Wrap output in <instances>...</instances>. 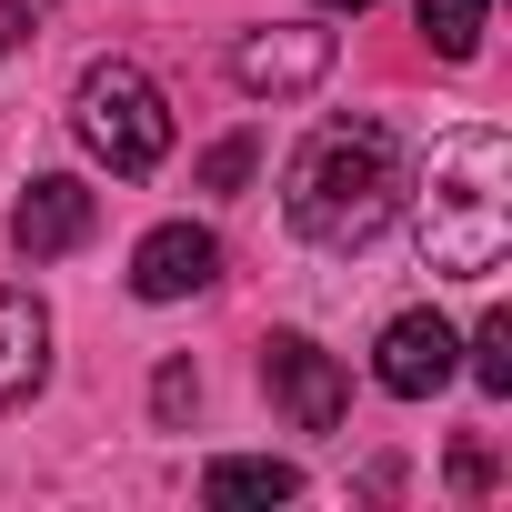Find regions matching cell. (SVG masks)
<instances>
[{"label":"cell","instance_id":"cell-15","mask_svg":"<svg viewBox=\"0 0 512 512\" xmlns=\"http://www.w3.org/2000/svg\"><path fill=\"white\" fill-rule=\"evenodd\" d=\"M322 11H372V0H322Z\"/></svg>","mask_w":512,"mask_h":512},{"label":"cell","instance_id":"cell-14","mask_svg":"<svg viewBox=\"0 0 512 512\" xmlns=\"http://www.w3.org/2000/svg\"><path fill=\"white\" fill-rule=\"evenodd\" d=\"M191 402H201V372H191V362H161V382H151V412H161V422H181Z\"/></svg>","mask_w":512,"mask_h":512},{"label":"cell","instance_id":"cell-5","mask_svg":"<svg viewBox=\"0 0 512 512\" xmlns=\"http://www.w3.org/2000/svg\"><path fill=\"white\" fill-rule=\"evenodd\" d=\"M452 372H462V342H452V322H442V312H402V322H382L372 382H382L392 402H432Z\"/></svg>","mask_w":512,"mask_h":512},{"label":"cell","instance_id":"cell-6","mask_svg":"<svg viewBox=\"0 0 512 512\" xmlns=\"http://www.w3.org/2000/svg\"><path fill=\"white\" fill-rule=\"evenodd\" d=\"M322 71H332V31H312V21H272V31H251V41L231 51V81H241L251 101L312 91Z\"/></svg>","mask_w":512,"mask_h":512},{"label":"cell","instance_id":"cell-8","mask_svg":"<svg viewBox=\"0 0 512 512\" xmlns=\"http://www.w3.org/2000/svg\"><path fill=\"white\" fill-rule=\"evenodd\" d=\"M91 221H101V191H91V181H71V171H51V181H31V191H21L11 241L31 251V262H61V251H81V241H91Z\"/></svg>","mask_w":512,"mask_h":512},{"label":"cell","instance_id":"cell-2","mask_svg":"<svg viewBox=\"0 0 512 512\" xmlns=\"http://www.w3.org/2000/svg\"><path fill=\"white\" fill-rule=\"evenodd\" d=\"M512 251V141L502 131H452L432 151V181H422V262L452 272V282H492Z\"/></svg>","mask_w":512,"mask_h":512},{"label":"cell","instance_id":"cell-10","mask_svg":"<svg viewBox=\"0 0 512 512\" xmlns=\"http://www.w3.org/2000/svg\"><path fill=\"white\" fill-rule=\"evenodd\" d=\"M201 492H211V502H292L302 472H292V462H262V452H231V462L201 472Z\"/></svg>","mask_w":512,"mask_h":512},{"label":"cell","instance_id":"cell-1","mask_svg":"<svg viewBox=\"0 0 512 512\" xmlns=\"http://www.w3.org/2000/svg\"><path fill=\"white\" fill-rule=\"evenodd\" d=\"M402 191H412V171H402V141L382 121H322L282 171V221L312 251H362L392 231Z\"/></svg>","mask_w":512,"mask_h":512},{"label":"cell","instance_id":"cell-12","mask_svg":"<svg viewBox=\"0 0 512 512\" xmlns=\"http://www.w3.org/2000/svg\"><path fill=\"white\" fill-rule=\"evenodd\" d=\"M472 382L502 402L512 392V312H482V332H472Z\"/></svg>","mask_w":512,"mask_h":512},{"label":"cell","instance_id":"cell-13","mask_svg":"<svg viewBox=\"0 0 512 512\" xmlns=\"http://www.w3.org/2000/svg\"><path fill=\"white\" fill-rule=\"evenodd\" d=\"M251 171H262V141H251V131H231V141L201 151V191H241Z\"/></svg>","mask_w":512,"mask_h":512},{"label":"cell","instance_id":"cell-3","mask_svg":"<svg viewBox=\"0 0 512 512\" xmlns=\"http://www.w3.org/2000/svg\"><path fill=\"white\" fill-rule=\"evenodd\" d=\"M71 121H81V141H91L121 181H141V171L171 161V101H161L151 71H131V61H91L81 91H71Z\"/></svg>","mask_w":512,"mask_h":512},{"label":"cell","instance_id":"cell-11","mask_svg":"<svg viewBox=\"0 0 512 512\" xmlns=\"http://www.w3.org/2000/svg\"><path fill=\"white\" fill-rule=\"evenodd\" d=\"M412 21H422V41H432L442 61H472V51H482V21H492V0H422Z\"/></svg>","mask_w":512,"mask_h":512},{"label":"cell","instance_id":"cell-7","mask_svg":"<svg viewBox=\"0 0 512 512\" xmlns=\"http://www.w3.org/2000/svg\"><path fill=\"white\" fill-rule=\"evenodd\" d=\"M211 272H221V241L201 221H161L131 251V292L141 302H191V292H211Z\"/></svg>","mask_w":512,"mask_h":512},{"label":"cell","instance_id":"cell-9","mask_svg":"<svg viewBox=\"0 0 512 512\" xmlns=\"http://www.w3.org/2000/svg\"><path fill=\"white\" fill-rule=\"evenodd\" d=\"M51 382V312L31 292H0V412Z\"/></svg>","mask_w":512,"mask_h":512},{"label":"cell","instance_id":"cell-4","mask_svg":"<svg viewBox=\"0 0 512 512\" xmlns=\"http://www.w3.org/2000/svg\"><path fill=\"white\" fill-rule=\"evenodd\" d=\"M262 392L292 412V432H342V422H352L342 362H332L322 342H302V332H272V342H262Z\"/></svg>","mask_w":512,"mask_h":512}]
</instances>
